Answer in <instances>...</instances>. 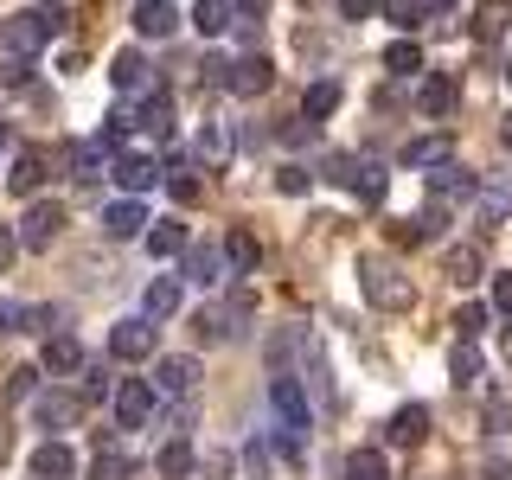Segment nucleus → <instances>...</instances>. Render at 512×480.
<instances>
[{
	"instance_id": "1",
	"label": "nucleus",
	"mask_w": 512,
	"mask_h": 480,
	"mask_svg": "<svg viewBox=\"0 0 512 480\" xmlns=\"http://www.w3.org/2000/svg\"><path fill=\"white\" fill-rule=\"evenodd\" d=\"M359 295L372 301V308H384V314L416 308V288H410V276L391 263V256H359Z\"/></svg>"
},
{
	"instance_id": "2",
	"label": "nucleus",
	"mask_w": 512,
	"mask_h": 480,
	"mask_svg": "<svg viewBox=\"0 0 512 480\" xmlns=\"http://www.w3.org/2000/svg\"><path fill=\"white\" fill-rule=\"evenodd\" d=\"M58 26H64V7H58V0H52V7L7 13V20H0V52H7V58H32L39 45H52Z\"/></svg>"
},
{
	"instance_id": "3",
	"label": "nucleus",
	"mask_w": 512,
	"mask_h": 480,
	"mask_svg": "<svg viewBox=\"0 0 512 480\" xmlns=\"http://www.w3.org/2000/svg\"><path fill=\"white\" fill-rule=\"evenodd\" d=\"M58 231H64V205L39 199V205H32V212L20 218V231H13V244H20V250H52V244H58Z\"/></svg>"
},
{
	"instance_id": "4",
	"label": "nucleus",
	"mask_w": 512,
	"mask_h": 480,
	"mask_svg": "<svg viewBox=\"0 0 512 480\" xmlns=\"http://www.w3.org/2000/svg\"><path fill=\"white\" fill-rule=\"evenodd\" d=\"M327 167H333V180H340V186L352 192V199H365V205H378V199H384V173L372 167V160H352V154H333Z\"/></svg>"
},
{
	"instance_id": "5",
	"label": "nucleus",
	"mask_w": 512,
	"mask_h": 480,
	"mask_svg": "<svg viewBox=\"0 0 512 480\" xmlns=\"http://www.w3.org/2000/svg\"><path fill=\"white\" fill-rule=\"evenodd\" d=\"M269 84H276V64H269L263 52H250V58L224 64V90H231V96H263Z\"/></svg>"
},
{
	"instance_id": "6",
	"label": "nucleus",
	"mask_w": 512,
	"mask_h": 480,
	"mask_svg": "<svg viewBox=\"0 0 512 480\" xmlns=\"http://www.w3.org/2000/svg\"><path fill=\"white\" fill-rule=\"evenodd\" d=\"M154 416V384L148 378H122L116 384V423L122 429H141Z\"/></svg>"
},
{
	"instance_id": "7",
	"label": "nucleus",
	"mask_w": 512,
	"mask_h": 480,
	"mask_svg": "<svg viewBox=\"0 0 512 480\" xmlns=\"http://www.w3.org/2000/svg\"><path fill=\"white\" fill-rule=\"evenodd\" d=\"M84 346L71 340V333H45V352H39V372H52V378H77L84 372Z\"/></svg>"
},
{
	"instance_id": "8",
	"label": "nucleus",
	"mask_w": 512,
	"mask_h": 480,
	"mask_svg": "<svg viewBox=\"0 0 512 480\" xmlns=\"http://www.w3.org/2000/svg\"><path fill=\"white\" fill-rule=\"evenodd\" d=\"M32 416H39V429H71V423H84V397L45 391V397H32Z\"/></svg>"
},
{
	"instance_id": "9",
	"label": "nucleus",
	"mask_w": 512,
	"mask_h": 480,
	"mask_svg": "<svg viewBox=\"0 0 512 480\" xmlns=\"http://www.w3.org/2000/svg\"><path fill=\"white\" fill-rule=\"evenodd\" d=\"M269 404H276V416H282V429H308V391H301L288 372H276L269 378Z\"/></svg>"
},
{
	"instance_id": "10",
	"label": "nucleus",
	"mask_w": 512,
	"mask_h": 480,
	"mask_svg": "<svg viewBox=\"0 0 512 480\" xmlns=\"http://www.w3.org/2000/svg\"><path fill=\"white\" fill-rule=\"evenodd\" d=\"M154 397H186L192 384H199V359H180V352H173V359H154Z\"/></svg>"
},
{
	"instance_id": "11",
	"label": "nucleus",
	"mask_w": 512,
	"mask_h": 480,
	"mask_svg": "<svg viewBox=\"0 0 512 480\" xmlns=\"http://www.w3.org/2000/svg\"><path fill=\"white\" fill-rule=\"evenodd\" d=\"M71 474H77V455L58 436H45L39 448H32V480H71Z\"/></svg>"
},
{
	"instance_id": "12",
	"label": "nucleus",
	"mask_w": 512,
	"mask_h": 480,
	"mask_svg": "<svg viewBox=\"0 0 512 480\" xmlns=\"http://www.w3.org/2000/svg\"><path fill=\"white\" fill-rule=\"evenodd\" d=\"M109 352H116V359H148L154 352V320H116Z\"/></svg>"
},
{
	"instance_id": "13",
	"label": "nucleus",
	"mask_w": 512,
	"mask_h": 480,
	"mask_svg": "<svg viewBox=\"0 0 512 480\" xmlns=\"http://www.w3.org/2000/svg\"><path fill=\"white\" fill-rule=\"evenodd\" d=\"M109 180H116L122 192H148L160 180V167H154L148 154H116V160H109Z\"/></svg>"
},
{
	"instance_id": "14",
	"label": "nucleus",
	"mask_w": 512,
	"mask_h": 480,
	"mask_svg": "<svg viewBox=\"0 0 512 480\" xmlns=\"http://www.w3.org/2000/svg\"><path fill=\"white\" fill-rule=\"evenodd\" d=\"M442 160H455V135H448V128L404 141V167H442Z\"/></svg>"
},
{
	"instance_id": "15",
	"label": "nucleus",
	"mask_w": 512,
	"mask_h": 480,
	"mask_svg": "<svg viewBox=\"0 0 512 480\" xmlns=\"http://www.w3.org/2000/svg\"><path fill=\"white\" fill-rule=\"evenodd\" d=\"M429 192H436V205H455V199H474V173L455 167V160H442L436 173H429Z\"/></svg>"
},
{
	"instance_id": "16",
	"label": "nucleus",
	"mask_w": 512,
	"mask_h": 480,
	"mask_svg": "<svg viewBox=\"0 0 512 480\" xmlns=\"http://www.w3.org/2000/svg\"><path fill=\"white\" fill-rule=\"evenodd\" d=\"M173 26H180L173 0H135V32H141V39H167Z\"/></svg>"
},
{
	"instance_id": "17",
	"label": "nucleus",
	"mask_w": 512,
	"mask_h": 480,
	"mask_svg": "<svg viewBox=\"0 0 512 480\" xmlns=\"http://www.w3.org/2000/svg\"><path fill=\"white\" fill-rule=\"evenodd\" d=\"M167 314H180V282L154 276L148 288H141V320H167Z\"/></svg>"
},
{
	"instance_id": "18",
	"label": "nucleus",
	"mask_w": 512,
	"mask_h": 480,
	"mask_svg": "<svg viewBox=\"0 0 512 480\" xmlns=\"http://www.w3.org/2000/svg\"><path fill=\"white\" fill-rule=\"evenodd\" d=\"M103 231L116 237V244H128V237H141V231H148V212H141L135 199H116V205L103 212Z\"/></svg>"
},
{
	"instance_id": "19",
	"label": "nucleus",
	"mask_w": 512,
	"mask_h": 480,
	"mask_svg": "<svg viewBox=\"0 0 512 480\" xmlns=\"http://www.w3.org/2000/svg\"><path fill=\"white\" fill-rule=\"evenodd\" d=\"M135 128H148L154 141H167V135H173V96H167V90H148V96H141Z\"/></svg>"
},
{
	"instance_id": "20",
	"label": "nucleus",
	"mask_w": 512,
	"mask_h": 480,
	"mask_svg": "<svg viewBox=\"0 0 512 480\" xmlns=\"http://www.w3.org/2000/svg\"><path fill=\"white\" fill-rule=\"evenodd\" d=\"M7 186L20 192V199H32V192L45 186V154H39V148H20V154H13V173H7Z\"/></svg>"
},
{
	"instance_id": "21",
	"label": "nucleus",
	"mask_w": 512,
	"mask_h": 480,
	"mask_svg": "<svg viewBox=\"0 0 512 480\" xmlns=\"http://www.w3.org/2000/svg\"><path fill=\"white\" fill-rule=\"evenodd\" d=\"M180 256H186V276L199 282V288H212V282H224V250H212V244H186Z\"/></svg>"
},
{
	"instance_id": "22",
	"label": "nucleus",
	"mask_w": 512,
	"mask_h": 480,
	"mask_svg": "<svg viewBox=\"0 0 512 480\" xmlns=\"http://www.w3.org/2000/svg\"><path fill=\"white\" fill-rule=\"evenodd\" d=\"M192 32L199 39H224L231 32V0H192Z\"/></svg>"
},
{
	"instance_id": "23",
	"label": "nucleus",
	"mask_w": 512,
	"mask_h": 480,
	"mask_svg": "<svg viewBox=\"0 0 512 480\" xmlns=\"http://www.w3.org/2000/svg\"><path fill=\"white\" fill-rule=\"evenodd\" d=\"M384 436H391L397 448H416V442L429 436V410H423V404H404V410L391 416V429H384Z\"/></svg>"
},
{
	"instance_id": "24",
	"label": "nucleus",
	"mask_w": 512,
	"mask_h": 480,
	"mask_svg": "<svg viewBox=\"0 0 512 480\" xmlns=\"http://www.w3.org/2000/svg\"><path fill=\"white\" fill-rule=\"evenodd\" d=\"M416 109H423V116H448V109H455V77H423V84H416Z\"/></svg>"
},
{
	"instance_id": "25",
	"label": "nucleus",
	"mask_w": 512,
	"mask_h": 480,
	"mask_svg": "<svg viewBox=\"0 0 512 480\" xmlns=\"http://www.w3.org/2000/svg\"><path fill=\"white\" fill-rule=\"evenodd\" d=\"M442 276L455 282V288H474V282H480V250H474V244L442 250Z\"/></svg>"
},
{
	"instance_id": "26",
	"label": "nucleus",
	"mask_w": 512,
	"mask_h": 480,
	"mask_svg": "<svg viewBox=\"0 0 512 480\" xmlns=\"http://www.w3.org/2000/svg\"><path fill=\"white\" fill-rule=\"evenodd\" d=\"M141 244H148L154 263H160V256H180V250H186V224L160 218V224H148V231H141Z\"/></svg>"
},
{
	"instance_id": "27",
	"label": "nucleus",
	"mask_w": 512,
	"mask_h": 480,
	"mask_svg": "<svg viewBox=\"0 0 512 480\" xmlns=\"http://www.w3.org/2000/svg\"><path fill=\"white\" fill-rule=\"evenodd\" d=\"M192 154H199L205 167H224V160H231V128H224V122H205L199 141H192Z\"/></svg>"
},
{
	"instance_id": "28",
	"label": "nucleus",
	"mask_w": 512,
	"mask_h": 480,
	"mask_svg": "<svg viewBox=\"0 0 512 480\" xmlns=\"http://www.w3.org/2000/svg\"><path fill=\"white\" fill-rule=\"evenodd\" d=\"M109 84H116V90H148V58H141V52H116V58H109Z\"/></svg>"
},
{
	"instance_id": "29",
	"label": "nucleus",
	"mask_w": 512,
	"mask_h": 480,
	"mask_svg": "<svg viewBox=\"0 0 512 480\" xmlns=\"http://www.w3.org/2000/svg\"><path fill=\"white\" fill-rule=\"evenodd\" d=\"M333 109H340V84H333V77H320V84L301 96V116H308V122H327Z\"/></svg>"
},
{
	"instance_id": "30",
	"label": "nucleus",
	"mask_w": 512,
	"mask_h": 480,
	"mask_svg": "<svg viewBox=\"0 0 512 480\" xmlns=\"http://www.w3.org/2000/svg\"><path fill=\"white\" fill-rule=\"evenodd\" d=\"M506 26H512V7H506V0H480V13H474V39H500Z\"/></svg>"
},
{
	"instance_id": "31",
	"label": "nucleus",
	"mask_w": 512,
	"mask_h": 480,
	"mask_svg": "<svg viewBox=\"0 0 512 480\" xmlns=\"http://www.w3.org/2000/svg\"><path fill=\"white\" fill-rule=\"evenodd\" d=\"M224 263H231L237 276H244V269H256V231H244V224H237V231L224 237Z\"/></svg>"
},
{
	"instance_id": "32",
	"label": "nucleus",
	"mask_w": 512,
	"mask_h": 480,
	"mask_svg": "<svg viewBox=\"0 0 512 480\" xmlns=\"http://www.w3.org/2000/svg\"><path fill=\"white\" fill-rule=\"evenodd\" d=\"M384 71H397V77H416V71H423V45H416V39H397L391 52H384Z\"/></svg>"
},
{
	"instance_id": "33",
	"label": "nucleus",
	"mask_w": 512,
	"mask_h": 480,
	"mask_svg": "<svg viewBox=\"0 0 512 480\" xmlns=\"http://www.w3.org/2000/svg\"><path fill=\"white\" fill-rule=\"evenodd\" d=\"M103 167H109V154L96 148V141H77V148H71V173H77V180H103Z\"/></svg>"
},
{
	"instance_id": "34",
	"label": "nucleus",
	"mask_w": 512,
	"mask_h": 480,
	"mask_svg": "<svg viewBox=\"0 0 512 480\" xmlns=\"http://www.w3.org/2000/svg\"><path fill=\"white\" fill-rule=\"evenodd\" d=\"M135 474V461L122 455V448H96V461H90V480H128Z\"/></svg>"
},
{
	"instance_id": "35",
	"label": "nucleus",
	"mask_w": 512,
	"mask_h": 480,
	"mask_svg": "<svg viewBox=\"0 0 512 480\" xmlns=\"http://www.w3.org/2000/svg\"><path fill=\"white\" fill-rule=\"evenodd\" d=\"M448 372H455V384H474V378H480V352H474V340H455V352H448Z\"/></svg>"
},
{
	"instance_id": "36",
	"label": "nucleus",
	"mask_w": 512,
	"mask_h": 480,
	"mask_svg": "<svg viewBox=\"0 0 512 480\" xmlns=\"http://www.w3.org/2000/svg\"><path fill=\"white\" fill-rule=\"evenodd\" d=\"M378 13H384V20H391L397 32L423 26V0H378Z\"/></svg>"
},
{
	"instance_id": "37",
	"label": "nucleus",
	"mask_w": 512,
	"mask_h": 480,
	"mask_svg": "<svg viewBox=\"0 0 512 480\" xmlns=\"http://www.w3.org/2000/svg\"><path fill=\"white\" fill-rule=\"evenodd\" d=\"M192 333H199V340H231V314H218V308H199V314H192Z\"/></svg>"
},
{
	"instance_id": "38",
	"label": "nucleus",
	"mask_w": 512,
	"mask_h": 480,
	"mask_svg": "<svg viewBox=\"0 0 512 480\" xmlns=\"http://www.w3.org/2000/svg\"><path fill=\"white\" fill-rule=\"evenodd\" d=\"M154 468L167 474V480H186V474H192V448H186V442H167V448H160V461H154Z\"/></svg>"
},
{
	"instance_id": "39",
	"label": "nucleus",
	"mask_w": 512,
	"mask_h": 480,
	"mask_svg": "<svg viewBox=\"0 0 512 480\" xmlns=\"http://www.w3.org/2000/svg\"><path fill=\"white\" fill-rule=\"evenodd\" d=\"M346 480H391V474H384V455H378V448H359V455L346 461Z\"/></svg>"
},
{
	"instance_id": "40",
	"label": "nucleus",
	"mask_w": 512,
	"mask_h": 480,
	"mask_svg": "<svg viewBox=\"0 0 512 480\" xmlns=\"http://www.w3.org/2000/svg\"><path fill=\"white\" fill-rule=\"evenodd\" d=\"M167 192H173V205H199V199H205L199 173H167Z\"/></svg>"
},
{
	"instance_id": "41",
	"label": "nucleus",
	"mask_w": 512,
	"mask_h": 480,
	"mask_svg": "<svg viewBox=\"0 0 512 480\" xmlns=\"http://www.w3.org/2000/svg\"><path fill=\"white\" fill-rule=\"evenodd\" d=\"M480 327H487V308H480V301H461V308H455V333H461V340H474Z\"/></svg>"
},
{
	"instance_id": "42",
	"label": "nucleus",
	"mask_w": 512,
	"mask_h": 480,
	"mask_svg": "<svg viewBox=\"0 0 512 480\" xmlns=\"http://www.w3.org/2000/svg\"><path fill=\"white\" fill-rule=\"evenodd\" d=\"M512 429V404L506 397H487V436H506Z\"/></svg>"
},
{
	"instance_id": "43",
	"label": "nucleus",
	"mask_w": 512,
	"mask_h": 480,
	"mask_svg": "<svg viewBox=\"0 0 512 480\" xmlns=\"http://www.w3.org/2000/svg\"><path fill=\"white\" fill-rule=\"evenodd\" d=\"M391 237H397V244H410V250H416V244L429 237V224H423V218H404V224H391Z\"/></svg>"
},
{
	"instance_id": "44",
	"label": "nucleus",
	"mask_w": 512,
	"mask_h": 480,
	"mask_svg": "<svg viewBox=\"0 0 512 480\" xmlns=\"http://www.w3.org/2000/svg\"><path fill=\"white\" fill-rule=\"evenodd\" d=\"M32 391H39V372H32V365H20V372L7 378V397H32Z\"/></svg>"
},
{
	"instance_id": "45",
	"label": "nucleus",
	"mask_w": 512,
	"mask_h": 480,
	"mask_svg": "<svg viewBox=\"0 0 512 480\" xmlns=\"http://www.w3.org/2000/svg\"><path fill=\"white\" fill-rule=\"evenodd\" d=\"M26 77H32V64H26V58H7V64H0V84H13V90H20Z\"/></svg>"
},
{
	"instance_id": "46",
	"label": "nucleus",
	"mask_w": 512,
	"mask_h": 480,
	"mask_svg": "<svg viewBox=\"0 0 512 480\" xmlns=\"http://www.w3.org/2000/svg\"><path fill=\"white\" fill-rule=\"evenodd\" d=\"M276 186H282V192H308V167H282Z\"/></svg>"
},
{
	"instance_id": "47",
	"label": "nucleus",
	"mask_w": 512,
	"mask_h": 480,
	"mask_svg": "<svg viewBox=\"0 0 512 480\" xmlns=\"http://www.w3.org/2000/svg\"><path fill=\"white\" fill-rule=\"evenodd\" d=\"M340 13H346V20H372L378 0H340Z\"/></svg>"
},
{
	"instance_id": "48",
	"label": "nucleus",
	"mask_w": 512,
	"mask_h": 480,
	"mask_svg": "<svg viewBox=\"0 0 512 480\" xmlns=\"http://www.w3.org/2000/svg\"><path fill=\"white\" fill-rule=\"evenodd\" d=\"M13 256H20V244H13V231H7V224H0V276H7V269H13Z\"/></svg>"
},
{
	"instance_id": "49",
	"label": "nucleus",
	"mask_w": 512,
	"mask_h": 480,
	"mask_svg": "<svg viewBox=\"0 0 512 480\" xmlns=\"http://www.w3.org/2000/svg\"><path fill=\"white\" fill-rule=\"evenodd\" d=\"M493 308H500V314H512V276H500V282H493Z\"/></svg>"
},
{
	"instance_id": "50",
	"label": "nucleus",
	"mask_w": 512,
	"mask_h": 480,
	"mask_svg": "<svg viewBox=\"0 0 512 480\" xmlns=\"http://www.w3.org/2000/svg\"><path fill=\"white\" fill-rule=\"evenodd\" d=\"M20 327V308H13V301H0V333H13Z\"/></svg>"
},
{
	"instance_id": "51",
	"label": "nucleus",
	"mask_w": 512,
	"mask_h": 480,
	"mask_svg": "<svg viewBox=\"0 0 512 480\" xmlns=\"http://www.w3.org/2000/svg\"><path fill=\"white\" fill-rule=\"evenodd\" d=\"M493 480H512V468H506V461H493Z\"/></svg>"
},
{
	"instance_id": "52",
	"label": "nucleus",
	"mask_w": 512,
	"mask_h": 480,
	"mask_svg": "<svg viewBox=\"0 0 512 480\" xmlns=\"http://www.w3.org/2000/svg\"><path fill=\"white\" fill-rule=\"evenodd\" d=\"M500 141H506V154H512V116H506V128H500Z\"/></svg>"
},
{
	"instance_id": "53",
	"label": "nucleus",
	"mask_w": 512,
	"mask_h": 480,
	"mask_svg": "<svg viewBox=\"0 0 512 480\" xmlns=\"http://www.w3.org/2000/svg\"><path fill=\"white\" fill-rule=\"evenodd\" d=\"M7 141H13V128H7V122H0V148H7Z\"/></svg>"
},
{
	"instance_id": "54",
	"label": "nucleus",
	"mask_w": 512,
	"mask_h": 480,
	"mask_svg": "<svg viewBox=\"0 0 512 480\" xmlns=\"http://www.w3.org/2000/svg\"><path fill=\"white\" fill-rule=\"evenodd\" d=\"M506 365H512V333H506Z\"/></svg>"
},
{
	"instance_id": "55",
	"label": "nucleus",
	"mask_w": 512,
	"mask_h": 480,
	"mask_svg": "<svg viewBox=\"0 0 512 480\" xmlns=\"http://www.w3.org/2000/svg\"><path fill=\"white\" fill-rule=\"evenodd\" d=\"M0 455H7V429H0Z\"/></svg>"
},
{
	"instance_id": "56",
	"label": "nucleus",
	"mask_w": 512,
	"mask_h": 480,
	"mask_svg": "<svg viewBox=\"0 0 512 480\" xmlns=\"http://www.w3.org/2000/svg\"><path fill=\"white\" fill-rule=\"evenodd\" d=\"M506 90H512V64H506Z\"/></svg>"
}]
</instances>
